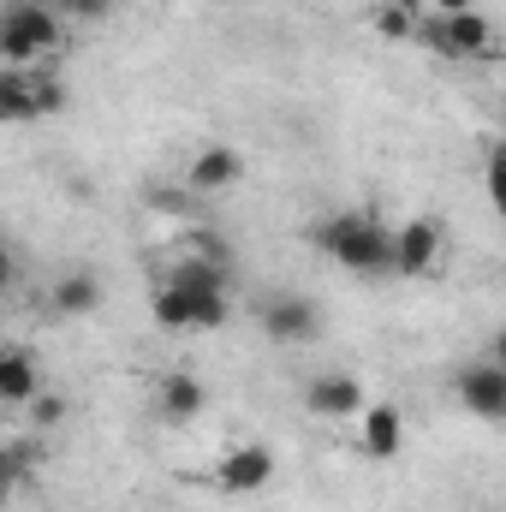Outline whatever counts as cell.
Masks as SVG:
<instances>
[{"label": "cell", "mask_w": 506, "mask_h": 512, "mask_svg": "<svg viewBox=\"0 0 506 512\" xmlns=\"http://www.w3.org/2000/svg\"><path fill=\"white\" fill-rule=\"evenodd\" d=\"M316 245L352 274H387L393 268V227H381L364 209H340L316 227Z\"/></svg>", "instance_id": "obj_1"}, {"label": "cell", "mask_w": 506, "mask_h": 512, "mask_svg": "<svg viewBox=\"0 0 506 512\" xmlns=\"http://www.w3.org/2000/svg\"><path fill=\"white\" fill-rule=\"evenodd\" d=\"M66 42V18L48 0H12L0 18V60L30 72V60H54Z\"/></svg>", "instance_id": "obj_2"}, {"label": "cell", "mask_w": 506, "mask_h": 512, "mask_svg": "<svg viewBox=\"0 0 506 512\" xmlns=\"http://www.w3.org/2000/svg\"><path fill=\"white\" fill-rule=\"evenodd\" d=\"M60 108H66V90L48 72H18V66L0 72V114L6 120H42V114H60Z\"/></svg>", "instance_id": "obj_3"}, {"label": "cell", "mask_w": 506, "mask_h": 512, "mask_svg": "<svg viewBox=\"0 0 506 512\" xmlns=\"http://www.w3.org/2000/svg\"><path fill=\"white\" fill-rule=\"evenodd\" d=\"M256 322H262V334H268L274 346H304V340L322 334V310H316V298H304V292L268 298V304L256 310Z\"/></svg>", "instance_id": "obj_4"}, {"label": "cell", "mask_w": 506, "mask_h": 512, "mask_svg": "<svg viewBox=\"0 0 506 512\" xmlns=\"http://www.w3.org/2000/svg\"><path fill=\"white\" fill-rule=\"evenodd\" d=\"M304 405H310V417L346 423V417H364L370 411V393H364L358 376H346V370H322V376L304 382Z\"/></svg>", "instance_id": "obj_5"}, {"label": "cell", "mask_w": 506, "mask_h": 512, "mask_svg": "<svg viewBox=\"0 0 506 512\" xmlns=\"http://www.w3.org/2000/svg\"><path fill=\"white\" fill-rule=\"evenodd\" d=\"M453 393H459V405H465L471 417H483V423H506V364H495V358L465 364V370L453 376Z\"/></svg>", "instance_id": "obj_6"}, {"label": "cell", "mask_w": 506, "mask_h": 512, "mask_svg": "<svg viewBox=\"0 0 506 512\" xmlns=\"http://www.w3.org/2000/svg\"><path fill=\"white\" fill-rule=\"evenodd\" d=\"M274 483V453L262 447V441H245V447H233L221 465H215V489L221 495H233V501H245V495H262Z\"/></svg>", "instance_id": "obj_7"}, {"label": "cell", "mask_w": 506, "mask_h": 512, "mask_svg": "<svg viewBox=\"0 0 506 512\" xmlns=\"http://www.w3.org/2000/svg\"><path fill=\"white\" fill-rule=\"evenodd\" d=\"M441 262V227L429 215H411L405 227H393V274H429Z\"/></svg>", "instance_id": "obj_8"}, {"label": "cell", "mask_w": 506, "mask_h": 512, "mask_svg": "<svg viewBox=\"0 0 506 512\" xmlns=\"http://www.w3.org/2000/svg\"><path fill=\"white\" fill-rule=\"evenodd\" d=\"M358 447H364L370 459H399V447H405V417H399V405H387V399H370Z\"/></svg>", "instance_id": "obj_9"}, {"label": "cell", "mask_w": 506, "mask_h": 512, "mask_svg": "<svg viewBox=\"0 0 506 512\" xmlns=\"http://www.w3.org/2000/svg\"><path fill=\"white\" fill-rule=\"evenodd\" d=\"M48 304H54V316H96L102 310V280L84 274V268H72V274H60L48 286Z\"/></svg>", "instance_id": "obj_10"}, {"label": "cell", "mask_w": 506, "mask_h": 512, "mask_svg": "<svg viewBox=\"0 0 506 512\" xmlns=\"http://www.w3.org/2000/svg\"><path fill=\"white\" fill-rule=\"evenodd\" d=\"M245 179V161H239V149H227V143H209L197 161H191V191H227V185H239Z\"/></svg>", "instance_id": "obj_11"}, {"label": "cell", "mask_w": 506, "mask_h": 512, "mask_svg": "<svg viewBox=\"0 0 506 512\" xmlns=\"http://www.w3.org/2000/svg\"><path fill=\"white\" fill-rule=\"evenodd\" d=\"M155 405H161V417H173V423H191V417L209 405V393H203V382H197L191 370H173L167 382L155 387Z\"/></svg>", "instance_id": "obj_12"}, {"label": "cell", "mask_w": 506, "mask_h": 512, "mask_svg": "<svg viewBox=\"0 0 506 512\" xmlns=\"http://www.w3.org/2000/svg\"><path fill=\"white\" fill-rule=\"evenodd\" d=\"M36 393H42V376H36V358H30L24 346L0 352V399H6V405H30Z\"/></svg>", "instance_id": "obj_13"}, {"label": "cell", "mask_w": 506, "mask_h": 512, "mask_svg": "<svg viewBox=\"0 0 506 512\" xmlns=\"http://www.w3.org/2000/svg\"><path fill=\"white\" fill-rule=\"evenodd\" d=\"M179 292H227V262H215V256H179L173 262V274H167Z\"/></svg>", "instance_id": "obj_14"}, {"label": "cell", "mask_w": 506, "mask_h": 512, "mask_svg": "<svg viewBox=\"0 0 506 512\" xmlns=\"http://www.w3.org/2000/svg\"><path fill=\"white\" fill-rule=\"evenodd\" d=\"M149 316H155V328H167V334H185V328H197V316H191V292H179L173 280H161V286H155V298H149Z\"/></svg>", "instance_id": "obj_15"}, {"label": "cell", "mask_w": 506, "mask_h": 512, "mask_svg": "<svg viewBox=\"0 0 506 512\" xmlns=\"http://www.w3.org/2000/svg\"><path fill=\"white\" fill-rule=\"evenodd\" d=\"M370 24H376L381 36H417V12H411V0H381L376 12H370Z\"/></svg>", "instance_id": "obj_16"}, {"label": "cell", "mask_w": 506, "mask_h": 512, "mask_svg": "<svg viewBox=\"0 0 506 512\" xmlns=\"http://www.w3.org/2000/svg\"><path fill=\"white\" fill-rule=\"evenodd\" d=\"M483 191H489V203L506 215V137L489 149V161H483Z\"/></svg>", "instance_id": "obj_17"}, {"label": "cell", "mask_w": 506, "mask_h": 512, "mask_svg": "<svg viewBox=\"0 0 506 512\" xmlns=\"http://www.w3.org/2000/svg\"><path fill=\"white\" fill-rule=\"evenodd\" d=\"M66 24H102L108 12H114V0H48Z\"/></svg>", "instance_id": "obj_18"}, {"label": "cell", "mask_w": 506, "mask_h": 512, "mask_svg": "<svg viewBox=\"0 0 506 512\" xmlns=\"http://www.w3.org/2000/svg\"><path fill=\"white\" fill-rule=\"evenodd\" d=\"M24 411H30V423H36V429H54V423H60V417H66V399H60V393H48V387H42V393H36V399H30V405H24Z\"/></svg>", "instance_id": "obj_19"}, {"label": "cell", "mask_w": 506, "mask_h": 512, "mask_svg": "<svg viewBox=\"0 0 506 512\" xmlns=\"http://www.w3.org/2000/svg\"><path fill=\"white\" fill-rule=\"evenodd\" d=\"M429 6H435V12H441V18H453V12H471V6H477V0H429Z\"/></svg>", "instance_id": "obj_20"}, {"label": "cell", "mask_w": 506, "mask_h": 512, "mask_svg": "<svg viewBox=\"0 0 506 512\" xmlns=\"http://www.w3.org/2000/svg\"><path fill=\"white\" fill-rule=\"evenodd\" d=\"M489 358H495V364H506V328L495 334V340H489Z\"/></svg>", "instance_id": "obj_21"}]
</instances>
